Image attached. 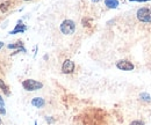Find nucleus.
Segmentation results:
<instances>
[{
    "label": "nucleus",
    "mask_w": 151,
    "mask_h": 125,
    "mask_svg": "<svg viewBox=\"0 0 151 125\" xmlns=\"http://www.w3.org/2000/svg\"><path fill=\"white\" fill-rule=\"evenodd\" d=\"M22 87L27 91H36L43 88V84L34 79H26L22 81Z\"/></svg>",
    "instance_id": "nucleus-1"
},
{
    "label": "nucleus",
    "mask_w": 151,
    "mask_h": 125,
    "mask_svg": "<svg viewBox=\"0 0 151 125\" xmlns=\"http://www.w3.org/2000/svg\"><path fill=\"white\" fill-rule=\"evenodd\" d=\"M59 30H60V33L64 34V35H72L76 31L75 21L69 20V19L64 20V21L60 23V26H59Z\"/></svg>",
    "instance_id": "nucleus-2"
},
{
    "label": "nucleus",
    "mask_w": 151,
    "mask_h": 125,
    "mask_svg": "<svg viewBox=\"0 0 151 125\" xmlns=\"http://www.w3.org/2000/svg\"><path fill=\"white\" fill-rule=\"evenodd\" d=\"M136 18L143 23H151V9L148 7L139 8L136 13Z\"/></svg>",
    "instance_id": "nucleus-3"
},
{
    "label": "nucleus",
    "mask_w": 151,
    "mask_h": 125,
    "mask_svg": "<svg viewBox=\"0 0 151 125\" xmlns=\"http://www.w3.org/2000/svg\"><path fill=\"white\" fill-rule=\"evenodd\" d=\"M116 67L121 71H132L135 69V65L128 59H121L116 61Z\"/></svg>",
    "instance_id": "nucleus-4"
},
{
    "label": "nucleus",
    "mask_w": 151,
    "mask_h": 125,
    "mask_svg": "<svg viewBox=\"0 0 151 125\" xmlns=\"http://www.w3.org/2000/svg\"><path fill=\"white\" fill-rule=\"evenodd\" d=\"M76 65L71 59H65L62 64V73L64 74H71L75 72Z\"/></svg>",
    "instance_id": "nucleus-5"
},
{
    "label": "nucleus",
    "mask_w": 151,
    "mask_h": 125,
    "mask_svg": "<svg viewBox=\"0 0 151 125\" xmlns=\"http://www.w3.org/2000/svg\"><path fill=\"white\" fill-rule=\"evenodd\" d=\"M26 30H27V26L22 23V20H19V21L17 22L15 28H14L13 30H11V31H9V34H11V35H15V34H23Z\"/></svg>",
    "instance_id": "nucleus-6"
},
{
    "label": "nucleus",
    "mask_w": 151,
    "mask_h": 125,
    "mask_svg": "<svg viewBox=\"0 0 151 125\" xmlns=\"http://www.w3.org/2000/svg\"><path fill=\"white\" fill-rule=\"evenodd\" d=\"M44 104H45V101H44V99H42V97H34V99L32 100V106L37 108V109L43 108Z\"/></svg>",
    "instance_id": "nucleus-7"
},
{
    "label": "nucleus",
    "mask_w": 151,
    "mask_h": 125,
    "mask_svg": "<svg viewBox=\"0 0 151 125\" xmlns=\"http://www.w3.org/2000/svg\"><path fill=\"white\" fill-rule=\"evenodd\" d=\"M0 89L2 90V93H4L5 96H11V89H9V87L1 79H0Z\"/></svg>",
    "instance_id": "nucleus-8"
},
{
    "label": "nucleus",
    "mask_w": 151,
    "mask_h": 125,
    "mask_svg": "<svg viewBox=\"0 0 151 125\" xmlns=\"http://www.w3.org/2000/svg\"><path fill=\"white\" fill-rule=\"evenodd\" d=\"M7 48L8 49H13V50H18V49H21V48H24V44H23V42L22 41H18V42H15V43H9L8 45H7Z\"/></svg>",
    "instance_id": "nucleus-9"
},
{
    "label": "nucleus",
    "mask_w": 151,
    "mask_h": 125,
    "mask_svg": "<svg viewBox=\"0 0 151 125\" xmlns=\"http://www.w3.org/2000/svg\"><path fill=\"white\" fill-rule=\"evenodd\" d=\"M105 5H106V7L114 9V8H117L120 2H119V0H105Z\"/></svg>",
    "instance_id": "nucleus-10"
},
{
    "label": "nucleus",
    "mask_w": 151,
    "mask_h": 125,
    "mask_svg": "<svg viewBox=\"0 0 151 125\" xmlns=\"http://www.w3.org/2000/svg\"><path fill=\"white\" fill-rule=\"evenodd\" d=\"M138 97H139L141 101H143V102H145V103L151 102V96H150V94H148V93H141Z\"/></svg>",
    "instance_id": "nucleus-11"
},
{
    "label": "nucleus",
    "mask_w": 151,
    "mask_h": 125,
    "mask_svg": "<svg viewBox=\"0 0 151 125\" xmlns=\"http://www.w3.org/2000/svg\"><path fill=\"white\" fill-rule=\"evenodd\" d=\"M0 115H2V116L6 115V106H5L4 97L1 95H0Z\"/></svg>",
    "instance_id": "nucleus-12"
},
{
    "label": "nucleus",
    "mask_w": 151,
    "mask_h": 125,
    "mask_svg": "<svg viewBox=\"0 0 151 125\" xmlns=\"http://www.w3.org/2000/svg\"><path fill=\"white\" fill-rule=\"evenodd\" d=\"M8 8H9V2H8V1H2V2L0 4V11H1L2 13H6V12L8 11Z\"/></svg>",
    "instance_id": "nucleus-13"
},
{
    "label": "nucleus",
    "mask_w": 151,
    "mask_h": 125,
    "mask_svg": "<svg viewBox=\"0 0 151 125\" xmlns=\"http://www.w3.org/2000/svg\"><path fill=\"white\" fill-rule=\"evenodd\" d=\"M129 125H144L143 121H139V119H136V121H132Z\"/></svg>",
    "instance_id": "nucleus-14"
},
{
    "label": "nucleus",
    "mask_w": 151,
    "mask_h": 125,
    "mask_svg": "<svg viewBox=\"0 0 151 125\" xmlns=\"http://www.w3.org/2000/svg\"><path fill=\"white\" fill-rule=\"evenodd\" d=\"M45 119H47V122H48L49 124H51V123L55 122V119H52V118H50V117H45Z\"/></svg>",
    "instance_id": "nucleus-15"
},
{
    "label": "nucleus",
    "mask_w": 151,
    "mask_h": 125,
    "mask_svg": "<svg viewBox=\"0 0 151 125\" xmlns=\"http://www.w3.org/2000/svg\"><path fill=\"white\" fill-rule=\"evenodd\" d=\"M132 2H147V1H150V0H129Z\"/></svg>",
    "instance_id": "nucleus-16"
},
{
    "label": "nucleus",
    "mask_w": 151,
    "mask_h": 125,
    "mask_svg": "<svg viewBox=\"0 0 151 125\" xmlns=\"http://www.w3.org/2000/svg\"><path fill=\"white\" fill-rule=\"evenodd\" d=\"M4 46H5V43H4V42H0V50H1Z\"/></svg>",
    "instance_id": "nucleus-17"
},
{
    "label": "nucleus",
    "mask_w": 151,
    "mask_h": 125,
    "mask_svg": "<svg viewBox=\"0 0 151 125\" xmlns=\"http://www.w3.org/2000/svg\"><path fill=\"white\" fill-rule=\"evenodd\" d=\"M92 1H93V2H99L100 0H92Z\"/></svg>",
    "instance_id": "nucleus-18"
},
{
    "label": "nucleus",
    "mask_w": 151,
    "mask_h": 125,
    "mask_svg": "<svg viewBox=\"0 0 151 125\" xmlns=\"http://www.w3.org/2000/svg\"><path fill=\"white\" fill-rule=\"evenodd\" d=\"M2 124V119H1V117H0V125Z\"/></svg>",
    "instance_id": "nucleus-19"
},
{
    "label": "nucleus",
    "mask_w": 151,
    "mask_h": 125,
    "mask_svg": "<svg viewBox=\"0 0 151 125\" xmlns=\"http://www.w3.org/2000/svg\"><path fill=\"white\" fill-rule=\"evenodd\" d=\"M34 125H37V122H36V121H35V123H34Z\"/></svg>",
    "instance_id": "nucleus-20"
},
{
    "label": "nucleus",
    "mask_w": 151,
    "mask_h": 125,
    "mask_svg": "<svg viewBox=\"0 0 151 125\" xmlns=\"http://www.w3.org/2000/svg\"><path fill=\"white\" fill-rule=\"evenodd\" d=\"M24 1H32V0H24Z\"/></svg>",
    "instance_id": "nucleus-21"
}]
</instances>
